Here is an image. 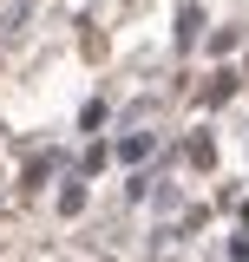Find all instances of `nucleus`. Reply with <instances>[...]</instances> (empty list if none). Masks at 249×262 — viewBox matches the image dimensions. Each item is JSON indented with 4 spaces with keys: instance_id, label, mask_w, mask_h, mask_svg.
<instances>
[{
    "instance_id": "obj_1",
    "label": "nucleus",
    "mask_w": 249,
    "mask_h": 262,
    "mask_svg": "<svg viewBox=\"0 0 249 262\" xmlns=\"http://www.w3.org/2000/svg\"><path fill=\"white\" fill-rule=\"evenodd\" d=\"M59 210H66V216H79V210H86V190H79V184H72V190H59Z\"/></svg>"
}]
</instances>
